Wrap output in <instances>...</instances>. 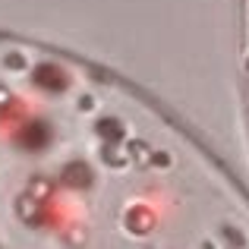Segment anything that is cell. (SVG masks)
Returning a JSON list of instances; mask_svg holds the SVG:
<instances>
[{
  "mask_svg": "<svg viewBox=\"0 0 249 249\" xmlns=\"http://www.w3.org/2000/svg\"><path fill=\"white\" fill-rule=\"evenodd\" d=\"M35 82L41 85V89H51V91H60V89H67V76H63L57 67H48V63L35 70Z\"/></svg>",
  "mask_w": 249,
  "mask_h": 249,
  "instance_id": "obj_1",
  "label": "cell"
},
{
  "mask_svg": "<svg viewBox=\"0 0 249 249\" xmlns=\"http://www.w3.org/2000/svg\"><path fill=\"white\" fill-rule=\"evenodd\" d=\"M63 183L67 186H89L91 183V174L85 164H67V170H63Z\"/></svg>",
  "mask_w": 249,
  "mask_h": 249,
  "instance_id": "obj_2",
  "label": "cell"
},
{
  "mask_svg": "<svg viewBox=\"0 0 249 249\" xmlns=\"http://www.w3.org/2000/svg\"><path fill=\"white\" fill-rule=\"evenodd\" d=\"M22 142L29 148H41L44 142H48V126H44V123H29V126H25V133H22Z\"/></svg>",
  "mask_w": 249,
  "mask_h": 249,
  "instance_id": "obj_3",
  "label": "cell"
},
{
  "mask_svg": "<svg viewBox=\"0 0 249 249\" xmlns=\"http://www.w3.org/2000/svg\"><path fill=\"white\" fill-rule=\"evenodd\" d=\"M19 214H22V218H29L32 224H38V205H35V199H32V196L19 199Z\"/></svg>",
  "mask_w": 249,
  "mask_h": 249,
  "instance_id": "obj_4",
  "label": "cell"
},
{
  "mask_svg": "<svg viewBox=\"0 0 249 249\" xmlns=\"http://www.w3.org/2000/svg\"><path fill=\"white\" fill-rule=\"evenodd\" d=\"M98 133H104L107 139H117V136H120V123H114V120H101V123H98Z\"/></svg>",
  "mask_w": 249,
  "mask_h": 249,
  "instance_id": "obj_5",
  "label": "cell"
},
{
  "mask_svg": "<svg viewBox=\"0 0 249 249\" xmlns=\"http://www.w3.org/2000/svg\"><path fill=\"white\" fill-rule=\"evenodd\" d=\"M6 67H22V57H16V54H10V57H6Z\"/></svg>",
  "mask_w": 249,
  "mask_h": 249,
  "instance_id": "obj_6",
  "label": "cell"
},
{
  "mask_svg": "<svg viewBox=\"0 0 249 249\" xmlns=\"http://www.w3.org/2000/svg\"><path fill=\"white\" fill-rule=\"evenodd\" d=\"M6 104H10V91L0 85V107H6Z\"/></svg>",
  "mask_w": 249,
  "mask_h": 249,
  "instance_id": "obj_7",
  "label": "cell"
}]
</instances>
